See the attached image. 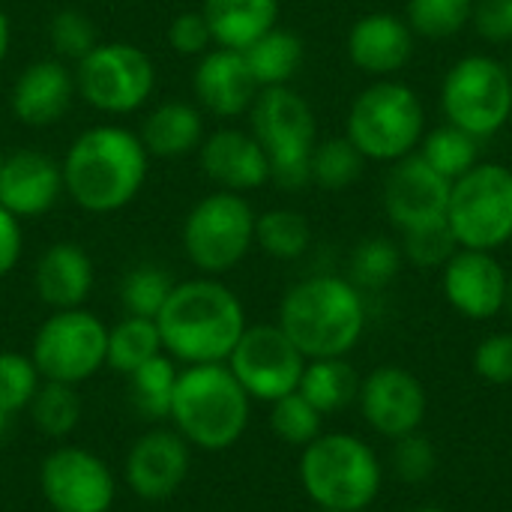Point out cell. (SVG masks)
<instances>
[{
    "label": "cell",
    "instance_id": "obj_1",
    "mask_svg": "<svg viewBox=\"0 0 512 512\" xmlns=\"http://www.w3.org/2000/svg\"><path fill=\"white\" fill-rule=\"evenodd\" d=\"M60 168L66 195L84 213L105 216L138 198L147 180L150 153L138 132L117 123H99L72 141Z\"/></svg>",
    "mask_w": 512,
    "mask_h": 512
},
{
    "label": "cell",
    "instance_id": "obj_2",
    "mask_svg": "<svg viewBox=\"0 0 512 512\" xmlns=\"http://www.w3.org/2000/svg\"><path fill=\"white\" fill-rule=\"evenodd\" d=\"M156 327L168 357L204 366L225 363L249 324L240 297L216 276H201L174 285Z\"/></svg>",
    "mask_w": 512,
    "mask_h": 512
},
{
    "label": "cell",
    "instance_id": "obj_3",
    "mask_svg": "<svg viewBox=\"0 0 512 512\" xmlns=\"http://www.w3.org/2000/svg\"><path fill=\"white\" fill-rule=\"evenodd\" d=\"M366 294L348 276L318 273L294 282L279 303V327L306 360L348 357L366 333Z\"/></svg>",
    "mask_w": 512,
    "mask_h": 512
},
{
    "label": "cell",
    "instance_id": "obj_4",
    "mask_svg": "<svg viewBox=\"0 0 512 512\" xmlns=\"http://www.w3.org/2000/svg\"><path fill=\"white\" fill-rule=\"evenodd\" d=\"M252 399L225 363L186 366L177 375L168 420L189 447L222 453L249 429Z\"/></svg>",
    "mask_w": 512,
    "mask_h": 512
},
{
    "label": "cell",
    "instance_id": "obj_5",
    "mask_svg": "<svg viewBox=\"0 0 512 512\" xmlns=\"http://www.w3.org/2000/svg\"><path fill=\"white\" fill-rule=\"evenodd\" d=\"M300 486L318 510L363 512L381 495L384 465L363 438L321 432L300 453Z\"/></svg>",
    "mask_w": 512,
    "mask_h": 512
},
{
    "label": "cell",
    "instance_id": "obj_6",
    "mask_svg": "<svg viewBox=\"0 0 512 512\" xmlns=\"http://www.w3.org/2000/svg\"><path fill=\"white\" fill-rule=\"evenodd\" d=\"M426 135V108L414 87L396 78H378L348 108L345 138L366 162L393 165L420 150Z\"/></svg>",
    "mask_w": 512,
    "mask_h": 512
},
{
    "label": "cell",
    "instance_id": "obj_7",
    "mask_svg": "<svg viewBox=\"0 0 512 512\" xmlns=\"http://www.w3.org/2000/svg\"><path fill=\"white\" fill-rule=\"evenodd\" d=\"M252 135L270 159V183L297 192L312 183L318 126L312 105L291 87H264L249 108Z\"/></svg>",
    "mask_w": 512,
    "mask_h": 512
},
{
    "label": "cell",
    "instance_id": "obj_8",
    "mask_svg": "<svg viewBox=\"0 0 512 512\" xmlns=\"http://www.w3.org/2000/svg\"><path fill=\"white\" fill-rule=\"evenodd\" d=\"M444 120L477 141L495 138L512 120V78L507 63L492 54L456 60L441 81Z\"/></svg>",
    "mask_w": 512,
    "mask_h": 512
},
{
    "label": "cell",
    "instance_id": "obj_9",
    "mask_svg": "<svg viewBox=\"0 0 512 512\" xmlns=\"http://www.w3.org/2000/svg\"><path fill=\"white\" fill-rule=\"evenodd\" d=\"M447 225L459 249L495 252L512 243V168L477 162L450 189Z\"/></svg>",
    "mask_w": 512,
    "mask_h": 512
},
{
    "label": "cell",
    "instance_id": "obj_10",
    "mask_svg": "<svg viewBox=\"0 0 512 512\" xmlns=\"http://www.w3.org/2000/svg\"><path fill=\"white\" fill-rule=\"evenodd\" d=\"M258 213L237 192L204 195L183 219V252L204 276H222L234 270L255 246Z\"/></svg>",
    "mask_w": 512,
    "mask_h": 512
},
{
    "label": "cell",
    "instance_id": "obj_11",
    "mask_svg": "<svg viewBox=\"0 0 512 512\" xmlns=\"http://www.w3.org/2000/svg\"><path fill=\"white\" fill-rule=\"evenodd\" d=\"M75 93L102 114H132L147 105L156 87V66L132 42H99L72 69Z\"/></svg>",
    "mask_w": 512,
    "mask_h": 512
},
{
    "label": "cell",
    "instance_id": "obj_12",
    "mask_svg": "<svg viewBox=\"0 0 512 512\" xmlns=\"http://www.w3.org/2000/svg\"><path fill=\"white\" fill-rule=\"evenodd\" d=\"M108 351V327L93 312L63 309L51 312L30 345V360L39 369L42 381L72 384L93 378L105 366Z\"/></svg>",
    "mask_w": 512,
    "mask_h": 512
},
{
    "label": "cell",
    "instance_id": "obj_13",
    "mask_svg": "<svg viewBox=\"0 0 512 512\" xmlns=\"http://www.w3.org/2000/svg\"><path fill=\"white\" fill-rule=\"evenodd\" d=\"M225 366L252 402L273 405L276 399L297 393L306 357L279 324H249Z\"/></svg>",
    "mask_w": 512,
    "mask_h": 512
},
{
    "label": "cell",
    "instance_id": "obj_14",
    "mask_svg": "<svg viewBox=\"0 0 512 512\" xmlns=\"http://www.w3.org/2000/svg\"><path fill=\"white\" fill-rule=\"evenodd\" d=\"M39 489L54 512H108L117 480L105 459L84 447H57L39 465Z\"/></svg>",
    "mask_w": 512,
    "mask_h": 512
},
{
    "label": "cell",
    "instance_id": "obj_15",
    "mask_svg": "<svg viewBox=\"0 0 512 512\" xmlns=\"http://www.w3.org/2000/svg\"><path fill=\"white\" fill-rule=\"evenodd\" d=\"M357 405L372 432L387 441H396L411 432H420L429 411V396L423 381L411 369L387 363L360 378Z\"/></svg>",
    "mask_w": 512,
    "mask_h": 512
},
{
    "label": "cell",
    "instance_id": "obj_16",
    "mask_svg": "<svg viewBox=\"0 0 512 512\" xmlns=\"http://www.w3.org/2000/svg\"><path fill=\"white\" fill-rule=\"evenodd\" d=\"M453 183L429 168L420 153H411L390 165L384 180V213L405 234L423 225L447 222Z\"/></svg>",
    "mask_w": 512,
    "mask_h": 512
},
{
    "label": "cell",
    "instance_id": "obj_17",
    "mask_svg": "<svg viewBox=\"0 0 512 512\" xmlns=\"http://www.w3.org/2000/svg\"><path fill=\"white\" fill-rule=\"evenodd\" d=\"M510 273L495 258V252L456 249L441 267L444 300L468 321H492L504 312Z\"/></svg>",
    "mask_w": 512,
    "mask_h": 512
},
{
    "label": "cell",
    "instance_id": "obj_18",
    "mask_svg": "<svg viewBox=\"0 0 512 512\" xmlns=\"http://www.w3.org/2000/svg\"><path fill=\"white\" fill-rule=\"evenodd\" d=\"M192 450L177 429L144 432L126 456V486L141 501H168L189 477Z\"/></svg>",
    "mask_w": 512,
    "mask_h": 512
},
{
    "label": "cell",
    "instance_id": "obj_19",
    "mask_svg": "<svg viewBox=\"0 0 512 512\" xmlns=\"http://www.w3.org/2000/svg\"><path fill=\"white\" fill-rule=\"evenodd\" d=\"M198 162L204 177L222 192L246 195L270 183V159L258 138L246 129L222 126L204 135L198 147Z\"/></svg>",
    "mask_w": 512,
    "mask_h": 512
},
{
    "label": "cell",
    "instance_id": "obj_20",
    "mask_svg": "<svg viewBox=\"0 0 512 512\" xmlns=\"http://www.w3.org/2000/svg\"><path fill=\"white\" fill-rule=\"evenodd\" d=\"M192 90L198 108L222 120L249 114L255 96L261 93L243 51L219 48V45H213L207 54L198 57V66L192 72Z\"/></svg>",
    "mask_w": 512,
    "mask_h": 512
},
{
    "label": "cell",
    "instance_id": "obj_21",
    "mask_svg": "<svg viewBox=\"0 0 512 512\" xmlns=\"http://www.w3.org/2000/svg\"><path fill=\"white\" fill-rule=\"evenodd\" d=\"M63 186V168L54 156L42 150H15L3 159L0 168V207L12 216L39 219L57 207Z\"/></svg>",
    "mask_w": 512,
    "mask_h": 512
},
{
    "label": "cell",
    "instance_id": "obj_22",
    "mask_svg": "<svg viewBox=\"0 0 512 512\" xmlns=\"http://www.w3.org/2000/svg\"><path fill=\"white\" fill-rule=\"evenodd\" d=\"M414 30L405 15L369 12L348 30V60L369 78H393L414 57Z\"/></svg>",
    "mask_w": 512,
    "mask_h": 512
},
{
    "label": "cell",
    "instance_id": "obj_23",
    "mask_svg": "<svg viewBox=\"0 0 512 512\" xmlns=\"http://www.w3.org/2000/svg\"><path fill=\"white\" fill-rule=\"evenodd\" d=\"M75 96V75L69 63L45 57L18 72L9 90V108L18 123L42 129L60 123Z\"/></svg>",
    "mask_w": 512,
    "mask_h": 512
},
{
    "label": "cell",
    "instance_id": "obj_24",
    "mask_svg": "<svg viewBox=\"0 0 512 512\" xmlns=\"http://www.w3.org/2000/svg\"><path fill=\"white\" fill-rule=\"evenodd\" d=\"M93 279L96 270L90 255L69 240L51 243L33 267V291L51 312L81 309L93 291Z\"/></svg>",
    "mask_w": 512,
    "mask_h": 512
},
{
    "label": "cell",
    "instance_id": "obj_25",
    "mask_svg": "<svg viewBox=\"0 0 512 512\" xmlns=\"http://www.w3.org/2000/svg\"><path fill=\"white\" fill-rule=\"evenodd\" d=\"M138 138L150 156L159 159H180L201 147L204 141V114L192 102H162L153 111H147Z\"/></svg>",
    "mask_w": 512,
    "mask_h": 512
},
{
    "label": "cell",
    "instance_id": "obj_26",
    "mask_svg": "<svg viewBox=\"0 0 512 512\" xmlns=\"http://www.w3.org/2000/svg\"><path fill=\"white\" fill-rule=\"evenodd\" d=\"M201 12L219 48L246 51L267 30L279 27V0H204Z\"/></svg>",
    "mask_w": 512,
    "mask_h": 512
},
{
    "label": "cell",
    "instance_id": "obj_27",
    "mask_svg": "<svg viewBox=\"0 0 512 512\" xmlns=\"http://www.w3.org/2000/svg\"><path fill=\"white\" fill-rule=\"evenodd\" d=\"M297 393L315 405L324 417L339 414L351 405H357L360 393V375L348 363V357H324V360H306L303 378Z\"/></svg>",
    "mask_w": 512,
    "mask_h": 512
},
{
    "label": "cell",
    "instance_id": "obj_28",
    "mask_svg": "<svg viewBox=\"0 0 512 512\" xmlns=\"http://www.w3.org/2000/svg\"><path fill=\"white\" fill-rule=\"evenodd\" d=\"M303 39L285 27H273L267 30L261 39H255L243 57L258 81V87H285L294 81V75L303 66Z\"/></svg>",
    "mask_w": 512,
    "mask_h": 512
},
{
    "label": "cell",
    "instance_id": "obj_29",
    "mask_svg": "<svg viewBox=\"0 0 512 512\" xmlns=\"http://www.w3.org/2000/svg\"><path fill=\"white\" fill-rule=\"evenodd\" d=\"M165 354L159 327L153 318L123 315L114 327H108V351L105 366H111L120 375H132L147 360Z\"/></svg>",
    "mask_w": 512,
    "mask_h": 512
},
{
    "label": "cell",
    "instance_id": "obj_30",
    "mask_svg": "<svg viewBox=\"0 0 512 512\" xmlns=\"http://www.w3.org/2000/svg\"><path fill=\"white\" fill-rule=\"evenodd\" d=\"M177 366L174 357L159 354L138 366L129 378V402L138 417L144 420H168L171 402H174V387H177Z\"/></svg>",
    "mask_w": 512,
    "mask_h": 512
},
{
    "label": "cell",
    "instance_id": "obj_31",
    "mask_svg": "<svg viewBox=\"0 0 512 512\" xmlns=\"http://www.w3.org/2000/svg\"><path fill=\"white\" fill-rule=\"evenodd\" d=\"M417 153L444 180L456 183L462 174H468L480 162V141L474 135H468L465 129H459V126L444 120L438 129L423 135Z\"/></svg>",
    "mask_w": 512,
    "mask_h": 512
},
{
    "label": "cell",
    "instance_id": "obj_32",
    "mask_svg": "<svg viewBox=\"0 0 512 512\" xmlns=\"http://www.w3.org/2000/svg\"><path fill=\"white\" fill-rule=\"evenodd\" d=\"M255 246H261L276 261H297L312 246V228L303 213L273 207L255 219Z\"/></svg>",
    "mask_w": 512,
    "mask_h": 512
},
{
    "label": "cell",
    "instance_id": "obj_33",
    "mask_svg": "<svg viewBox=\"0 0 512 512\" xmlns=\"http://www.w3.org/2000/svg\"><path fill=\"white\" fill-rule=\"evenodd\" d=\"M405 255L402 246L390 237H366L354 246L348 261V282H354L363 294L384 291L402 270Z\"/></svg>",
    "mask_w": 512,
    "mask_h": 512
},
{
    "label": "cell",
    "instance_id": "obj_34",
    "mask_svg": "<svg viewBox=\"0 0 512 512\" xmlns=\"http://www.w3.org/2000/svg\"><path fill=\"white\" fill-rule=\"evenodd\" d=\"M33 426L45 438H66L75 432L81 420V399L72 384H57V381H42L36 396L27 405Z\"/></svg>",
    "mask_w": 512,
    "mask_h": 512
},
{
    "label": "cell",
    "instance_id": "obj_35",
    "mask_svg": "<svg viewBox=\"0 0 512 512\" xmlns=\"http://www.w3.org/2000/svg\"><path fill=\"white\" fill-rule=\"evenodd\" d=\"M366 156L345 138H327L318 141L312 150V183L327 192H342L354 186L363 177Z\"/></svg>",
    "mask_w": 512,
    "mask_h": 512
},
{
    "label": "cell",
    "instance_id": "obj_36",
    "mask_svg": "<svg viewBox=\"0 0 512 512\" xmlns=\"http://www.w3.org/2000/svg\"><path fill=\"white\" fill-rule=\"evenodd\" d=\"M174 276L159 267V264H138L132 267L123 282H120V303L126 309V315H138V318H153L162 312L168 294L174 291Z\"/></svg>",
    "mask_w": 512,
    "mask_h": 512
},
{
    "label": "cell",
    "instance_id": "obj_37",
    "mask_svg": "<svg viewBox=\"0 0 512 512\" xmlns=\"http://www.w3.org/2000/svg\"><path fill=\"white\" fill-rule=\"evenodd\" d=\"M474 0H408L405 21L414 36L423 39H450L471 24Z\"/></svg>",
    "mask_w": 512,
    "mask_h": 512
},
{
    "label": "cell",
    "instance_id": "obj_38",
    "mask_svg": "<svg viewBox=\"0 0 512 512\" xmlns=\"http://www.w3.org/2000/svg\"><path fill=\"white\" fill-rule=\"evenodd\" d=\"M270 429L288 447H306L324 432V414L300 393H288L270 405Z\"/></svg>",
    "mask_w": 512,
    "mask_h": 512
},
{
    "label": "cell",
    "instance_id": "obj_39",
    "mask_svg": "<svg viewBox=\"0 0 512 512\" xmlns=\"http://www.w3.org/2000/svg\"><path fill=\"white\" fill-rule=\"evenodd\" d=\"M48 42L63 63H78L99 45L96 21L81 9H60L48 21Z\"/></svg>",
    "mask_w": 512,
    "mask_h": 512
},
{
    "label": "cell",
    "instance_id": "obj_40",
    "mask_svg": "<svg viewBox=\"0 0 512 512\" xmlns=\"http://www.w3.org/2000/svg\"><path fill=\"white\" fill-rule=\"evenodd\" d=\"M39 384H42V375L33 366L30 354L0 351V408L9 417L30 405Z\"/></svg>",
    "mask_w": 512,
    "mask_h": 512
},
{
    "label": "cell",
    "instance_id": "obj_41",
    "mask_svg": "<svg viewBox=\"0 0 512 512\" xmlns=\"http://www.w3.org/2000/svg\"><path fill=\"white\" fill-rule=\"evenodd\" d=\"M402 255L408 264L414 267H444L453 252L459 249L453 231L447 222H435V225H423V228H414V231H405L402 234Z\"/></svg>",
    "mask_w": 512,
    "mask_h": 512
},
{
    "label": "cell",
    "instance_id": "obj_42",
    "mask_svg": "<svg viewBox=\"0 0 512 512\" xmlns=\"http://www.w3.org/2000/svg\"><path fill=\"white\" fill-rule=\"evenodd\" d=\"M390 468L402 483H426L438 468V450L423 432H411L393 441Z\"/></svg>",
    "mask_w": 512,
    "mask_h": 512
},
{
    "label": "cell",
    "instance_id": "obj_43",
    "mask_svg": "<svg viewBox=\"0 0 512 512\" xmlns=\"http://www.w3.org/2000/svg\"><path fill=\"white\" fill-rule=\"evenodd\" d=\"M474 372L492 387H512V330L480 339L474 348Z\"/></svg>",
    "mask_w": 512,
    "mask_h": 512
},
{
    "label": "cell",
    "instance_id": "obj_44",
    "mask_svg": "<svg viewBox=\"0 0 512 512\" xmlns=\"http://www.w3.org/2000/svg\"><path fill=\"white\" fill-rule=\"evenodd\" d=\"M168 42L183 57H201V54H207L216 45L213 42V33H210V24H207V18H204L201 9L180 12L168 24Z\"/></svg>",
    "mask_w": 512,
    "mask_h": 512
},
{
    "label": "cell",
    "instance_id": "obj_45",
    "mask_svg": "<svg viewBox=\"0 0 512 512\" xmlns=\"http://www.w3.org/2000/svg\"><path fill=\"white\" fill-rule=\"evenodd\" d=\"M471 24L489 45H512V0H474Z\"/></svg>",
    "mask_w": 512,
    "mask_h": 512
},
{
    "label": "cell",
    "instance_id": "obj_46",
    "mask_svg": "<svg viewBox=\"0 0 512 512\" xmlns=\"http://www.w3.org/2000/svg\"><path fill=\"white\" fill-rule=\"evenodd\" d=\"M24 252V231H21V219L12 216L6 207H0V279H6Z\"/></svg>",
    "mask_w": 512,
    "mask_h": 512
},
{
    "label": "cell",
    "instance_id": "obj_47",
    "mask_svg": "<svg viewBox=\"0 0 512 512\" xmlns=\"http://www.w3.org/2000/svg\"><path fill=\"white\" fill-rule=\"evenodd\" d=\"M9 45H12V27H9V15H6L3 6H0V63H3L6 54H9Z\"/></svg>",
    "mask_w": 512,
    "mask_h": 512
},
{
    "label": "cell",
    "instance_id": "obj_48",
    "mask_svg": "<svg viewBox=\"0 0 512 512\" xmlns=\"http://www.w3.org/2000/svg\"><path fill=\"white\" fill-rule=\"evenodd\" d=\"M504 315L512 321V276L510 282H507V300H504Z\"/></svg>",
    "mask_w": 512,
    "mask_h": 512
},
{
    "label": "cell",
    "instance_id": "obj_49",
    "mask_svg": "<svg viewBox=\"0 0 512 512\" xmlns=\"http://www.w3.org/2000/svg\"><path fill=\"white\" fill-rule=\"evenodd\" d=\"M6 423H9V414H6V411L0 408V435L6 432Z\"/></svg>",
    "mask_w": 512,
    "mask_h": 512
},
{
    "label": "cell",
    "instance_id": "obj_50",
    "mask_svg": "<svg viewBox=\"0 0 512 512\" xmlns=\"http://www.w3.org/2000/svg\"><path fill=\"white\" fill-rule=\"evenodd\" d=\"M411 512H447V510H441V507H420V510H411Z\"/></svg>",
    "mask_w": 512,
    "mask_h": 512
},
{
    "label": "cell",
    "instance_id": "obj_51",
    "mask_svg": "<svg viewBox=\"0 0 512 512\" xmlns=\"http://www.w3.org/2000/svg\"><path fill=\"white\" fill-rule=\"evenodd\" d=\"M504 63H507V72H510V78H512V54L504 60Z\"/></svg>",
    "mask_w": 512,
    "mask_h": 512
},
{
    "label": "cell",
    "instance_id": "obj_52",
    "mask_svg": "<svg viewBox=\"0 0 512 512\" xmlns=\"http://www.w3.org/2000/svg\"><path fill=\"white\" fill-rule=\"evenodd\" d=\"M3 159H6V153H3V150H0V168H3Z\"/></svg>",
    "mask_w": 512,
    "mask_h": 512
},
{
    "label": "cell",
    "instance_id": "obj_53",
    "mask_svg": "<svg viewBox=\"0 0 512 512\" xmlns=\"http://www.w3.org/2000/svg\"><path fill=\"white\" fill-rule=\"evenodd\" d=\"M315 512H327V510H318V507H315Z\"/></svg>",
    "mask_w": 512,
    "mask_h": 512
}]
</instances>
